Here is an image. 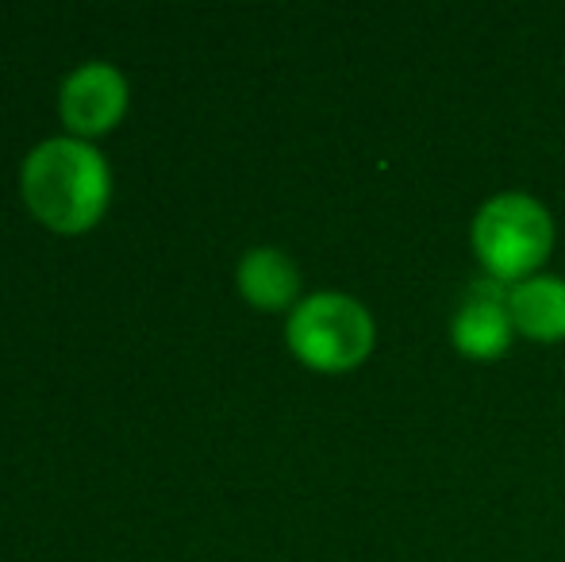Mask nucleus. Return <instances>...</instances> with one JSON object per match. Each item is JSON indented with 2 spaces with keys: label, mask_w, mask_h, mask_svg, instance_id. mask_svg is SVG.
<instances>
[{
  "label": "nucleus",
  "mask_w": 565,
  "mask_h": 562,
  "mask_svg": "<svg viewBox=\"0 0 565 562\" xmlns=\"http://www.w3.org/2000/svg\"><path fill=\"white\" fill-rule=\"evenodd\" d=\"M127 108V82L113 62H82L58 89V113L70 136L89 139L108 131Z\"/></svg>",
  "instance_id": "nucleus-4"
},
{
  "label": "nucleus",
  "mask_w": 565,
  "mask_h": 562,
  "mask_svg": "<svg viewBox=\"0 0 565 562\" xmlns=\"http://www.w3.org/2000/svg\"><path fill=\"white\" fill-rule=\"evenodd\" d=\"M508 308L520 336L535 343H562L565 339V278L562 274H535L508 285Z\"/></svg>",
  "instance_id": "nucleus-7"
},
{
  "label": "nucleus",
  "mask_w": 565,
  "mask_h": 562,
  "mask_svg": "<svg viewBox=\"0 0 565 562\" xmlns=\"http://www.w3.org/2000/svg\"><path fill=\"white\" fill-rule=\"evenodd\" d=\"M285 343L305 367L320 374H347L370 359L377 343L373 312L339 289L308 293L285 320Z\"/></svg>",
  "instance_id": "nucleus-3"
},
{
  "label": "nucleus",
  "mask_w": 565,
  "mask_h": 562,
  "mask_svg": "<svg viewBox=\"0 0 565 562\" xmlns=\"http://www.w3.org/2000/svg\"><path fill=\"white\" fill-rule=\"evenodd\" d=\"M554 216L539 197L508 189L477 209L469 243L481 271L500 285L535 278L554 251Z\"/></svg>",
  "instance_id": "nucleus-2"
},
{
  "label": "nucleus",
  "mask_w": 565,
  "mask_h": 562,
  "mask_svg": "<svg viewBox=\"0 0 565 562\" xmlns=\"http://www.w3.org/2000/svg\"><path fill=\"white\" fill-rule=\"evenodd\" d=\"M108 162L89 139L54 136L23 158V204L54 232H85L97 224L108 204Z\"/></svg>",
  "instance_id": "nucleus-1"
},
{
  "label": "nucleus",
  "mask_w": 565,
  "mask_h": 562,
  "mask_svg": "<svg viewBox=\"0 0 565 562\" xmlns=\"http://www.w3.org/2000/svg\"><path fill=\"white\" fill-rule=\"evenodd\" d=\"M515 324L508 308V285L481 278L469 285L450 316V339L466 359H500L512 347Z\"/></svg>",
  "instance_id": "nucleus-5"
},
{
  "label": "nucleus",
  "mask_w": 565,
  "mask_h": 562,
  "mask_svg": "<svg viewBox=\"0 0 565 562\" xmlns=\"http://www.w3.org/2000/svg\"><path fill=\"white\" fill-rule=\"evenodd\" d=\"M238 293L262 312H281L300 305V266L281 247H250L235 266Z\"/></svg>",
  "instance_id": "nucleus-6"
}]
</instances>
